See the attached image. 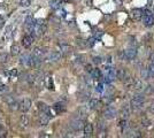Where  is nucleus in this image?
<instances>
[{"label":"nucleus","mask_w":154,"mask_h":138,"mask_svg":"<svg viewBox=\"0 0 154 138\" xmlns=\"http://www.w3.org/2000/svg\"><path fill=\"white\" fill-rule=\"evenodd\" d=\"M144 101H145L144 96H141V95H137V96H135L132 99H131V101H130L131 108H132L133 110H140L141 106H143V104H144Z\"/></svg>","instance_id":"f257e3e1"},{"label":"nucleus","mask_w":154,"mask_h":138,"mask_svg":"<svg viewBox=\"0 0 154 138\" xmlns=\"http://www.w3.org/2000/svg\"><path fill=\"white\" fill-rule=\"evenodd\" d=\"M84 125L85 124L83 123V120H82V119H75V120L71 121L70 128H71L74 131H79V130L84 129Z\"/></svg>","instance_id":"f03ea898"},{"label":"nucleus","mask_w":154,"mask_h":138,"mask_svg":"<svg viewBox=\"0 0 154 138\" xmlns=\"http://www.w3.org/2000/svg\"><path fill=\"white\" fill-rule=\"evenodd\" d=\"M143 22H144V26L145 27H152L154 23V18L153 15L150 11H145V15L143 17Z\"/></svg>","instance_id":"7ed1b4c3"},{"label":"nucleus","mask_w":154,"mask_h":138,"mask_svg":"<svg viewBox=\"0 0 154 138\" xmlns=\"http://www.w3.org/2000/svg\"><path fill=\"white\" fill-rule=\"evenodd\" d=\"M33 32H35V35L37 37H42L43 35L46 32V24H45V22L44 23H37L36 22V27H35Z\"/></svg>","instance_id":"20e7f679"},{"label":"nucleus","mask_w":154,"mask_h":138,"mask_svg":"<svg viewBox=\"0 0 154 138\" xmlns=\"http://www.w3.org/2000/svg\"><path fill=\"white\" fill-rule=\"evenodd\" d=\"M116 114H117V112H116V110H115L114 107H112V106L106 107V110H104V116H105L106 119H108V120L115 119V117H116Z\"/></svg>","instance_id":"39448f33"},{"label":"nucleus","mask_w":154,"mask_h":138,"mask_svg":"<svg viewBox=\"0 0 154 138\" xmlns=\"http://www.w3.org/2000/svg\"><path fill=\"white\" fill-rule=\"evenodd\" d=\"M35 27H36V20L32 18L31 16H29L28 18H27V21H26V29H27V31H28L29 33L33 32Z\"/></svg>","instance_id":"423d86ee"},{"label":"nucleus","mask_w":154,"mask_h":138,"mask_svg":"<svg viewBox=\"0 0 154 138\" xmlns=\"http://www.w3.org/2000/svg\"><path fill=\"white\" fill-rule=\"evenodd\" d=\"M124 52H126V60H133L136 58V55H137V50L135 47H130V48L126 50Z\"/></svg>","instance_id":"0eeeda50"},{"label":"nucleus","mask_w":154,"mask_h":138,"mask_svg":"<svg viewBox=\"0 0 154 138\" xmlns=\"http://www.w3.org/2000/svg\"><path fill=\"white\" fill-rule=\"evenodd\" d=\"M33 41H35V37L31 33H28L27 36H24V38L22 41V45L24 47H29V46H31V44H33Z\"/></svg>","instance_id":"6e6552de"},{"label":"nucleus","mask_w":154,"mask_h":138,"mask_svg":"<svg viewBox=\"0 0 154 138\" xmlns=\"http://www.w3.org/2000/svg\"><path fill=\"white\" fill-rule=\"evenodd\" d=\"M30 108H31V100L28 99V98L23 99V101L21 102V110H22L23 113H27Z\"/></svg>","instance_id":"1a4fd4ad"},{"label":"nucleus","mask_w":154,"mask_h":138,"mask_svg":"<svg viewBox=\"0 0 154 138\" xmlns=\"http://www.w3.org/2000/svg\"><path fill=\"white\" fill-rule=\"evenodd\" d=\"M47 59H48V61H51V62H57V61L61 59V53H60V52H56V51H53V52H51V53L48 54Z\"/></svg>","instance_id":"9d476101"},{"label":"nucleus","mask_w":154,"mask_h":138,"mask_svg":"<svg viewBox=\"0 0 154 138\" xmlns=\"http://www.w3.org/2000/svg\"><path fill=\"white\" fill-rule=\"evenodd\" d=\"M101 107V101L98 99H91L89 102V108L90 110H99Z\"/></svg>","instance_id":"9b49d317"},{"label":"nucleus","mask_w":154,"mask_h":138,"mask_svg":"<svg viewBox=\"0 0 154 138\" xmlns=\"http://www.w3.org/2000/svg\"><path fill=\"white\" fill-rule=\"evenodd\" d=\"M128 77H130L129 73L126 69H117V78L121 81H126Z\"/></svg>","instance_id":"f8f14e48"},{"label":"nucleus","mask_w":154,"mask_h":138,"mask_svg":"<svg viewBox=\"0 0 154 138\" xmlns=\"http://www.w3.org/2000/svg\"><path fill=\"white\" fill-rule=\"evenodd\" d=\"M131 16H132V18L135 20V21H140L141 18H143V12L138 9V8H136V9H132V12H131Z\"/></svg>","instance_id":"ddd939ff"},{"label":"nucleus","mask_w":154,"mask_h":138,"mask_svg":"<svg viewBox=\"0 0 154 138\" xmlns=\"http://www.w3.org/2000/svg\"><path fill=\"white\" fill-rule=\"evenodd\" d=\"M84 136L85 137H91L93 134V125L91 123H87L84 125Z\"/></svg>","instance_id":"4468645a"},{"label":"nucleus","mask_w":154,"mask_h":138,"mask_svg":"<svg viewBox=\"0 0 154 138\" xmlns=\"http://www.w3.org/2000/svg\"><path fill=\"white\" fill-rule=\"evenodd\" d=\"M140 76L143 80H150L153 76V74L148 70V68H143L140 70Z\"/></svg>","instance_id":"2eb2a0df"},{"label":"nucleus","mask_w":154,"mask_h":138,"mask_svg":"<svg viewBox=\"0 0 154 138\" xmlns=\"http://www.w3.org/2000/svg\"><path fill=\"white\" fill-rule=\"evenodd\" d=\"M29 124V117L28 115H26V114H23L21 117H20V127L21 128H23V129H26L27 127H28Z\"/></svg>","instance_id":"dca6fc26"},{"label":"nucleus","mask_w":154,"mask_h":138,"mask_svg":"<svg viewBox=\"0 0 154 138\" xmlns=\"http://www.w3.org/2000/svg\"><path fill=\"white\" fill-rule=\"evenodd\" d=\"M50 120H51V117L47 114H45V113H42V115L39 116V123H40V125H46V124L50 122Z\"/></svg>","instance_id":"f3484780"},{"label":"nucleus","mask_w":154,"mask_h":138,"mask_svg":"<svg viewBox=\"0 0 154 138\" xmlns=\"http://www.w3.org/2000/svg\"><path fill=\"white\" fill-rule=\"evenodd\" d=\"M8 105H9V110H13V112L21 110V102H18V101H17V100H15V99L12 101V102H9Z\"/></svg>","instance_id":"a211bd4d"},{"label":"nucleus","mask_w":154,"mask_h":138,"mask_svg":"<svg viewBox=\"0 0 154 138\" xmlns=\"http://www.w3.org/2000/svg\"><path fill=\"white\" fill-rule=\"evenodd\" d=\"M61 5H62V0H51L50 1V7L52 9H59L61 8Z\"/></svg>","instance_id":"6ab92c4d"},{"label":"nucleus","mask_w":154,"mask_h":138,"mask_svg":"<svg viewBox=\"0 0 154 138\" xmlns=\"http://www.w3.org/2000/svg\"><path fill=\"white\" fill-rule=\"evenodd\" d=\"M143 87H144V85H143V82L140 80H135L133 81V84H132V89L133 90L140 91V90H143Z\"/></svg>","instance_id":"aec40b11"},{"label":"nucleus","mask_w":154,"mask_h":138,"mask_svg":"<svg viewBox=\"0 0 154 138\" xmlns=\"http://www.w3.org/2000/svg\"><path fill=\"white\" fill-rule=\"evenodd\" d=\"M53 110H55V113H62V112H65L66 107H65L63 104H61V102H56V104L53 105Z\"/></svg>","instance_id":"412c9836"},{"label":"nucleus","mask_w":154,"mask_h":138,"mask_svg":"<svg viewBox=\"0 0 154 138\" xmlns=\"http://www.w3.org/2000/svg\"><path fill=\"white\" fill-rule=\"evenodd\" d=\"M60 50H61V52L65 53V54H68V53H70V52L72 51L71 46H70V45H67V44H61V45H60Z\"/></svg>","instance_id":"4be33fe9"},{"label":"nucleus","mask_w":154,"mask_h":138,"mask_svg":"<svg viewBox=\"0 0 154 138\" xmlns=\"http://www.w3.org/2000/svg\"><path fill=\"white\" fill-rule=\"evenodd\" d=\"M38 108H39V110H40L42 113H46V112H48V110H51L50 106H47V105H46L45 102H43V101L38 102Z\"/></svg>","instance_id":"5701e85b"},{"label":"nucleus","mask_w":154,"mask_h":138,"mask_svg":"<svg viewBox=\"0 0 154 138\" xmlns=\"http://www.w3.org/2000/svg\"><path fill=\"white\" fill-rule=\"evenodd\" d=\"M20 52H21V48H20L18 45H13V46L11 47V54L13 55V56L18 55L20 54Z\"/></svg>","instance_id":"b1692460"},{"label":"nucleus","mask_w":154,"mask_h":138,"mask_svg":"<svg viewBox=\"0 0 154 138\" xmlns=\"http://www.w3.org/2000/svg\"><path fill=\"white\" fill-rule=\"evenodd\" d=\"M33 56H36V58H40L43 59V55H44V51H43L42 48H39V47H36L35 50H33V53H32Z\"/></svg>","instance_id":"393cba45"},{"label":"nucleus","mask_w":154,"mask_h":138,"mask_svg":"<svg viewBox=\"0 0 154 138\" xmlns=\"http://www.w3.org/2000/svg\"><path fill=\"white\" fill-rule=\"evenodd\" d=\"M130 116V110L128 107H123L122 110H121V117L122 119H128Z\"/></svg>","instance_id":"a878e982"},{"label":"nucleus","mask_w":154,"mask_h":138,"mask_svg":"<svg viewBox=\"0 0 154 138\" xmlns=\"http://www.w3.org/2000/svg\"><path fill=\"white\" fill-rule=\"evenodd\" d=\"M8 59H9V55L7 53H1L0 54V62L1 63H6L8 61Z\"/></svg>","instance_id":"bb28decb"},{"label":"nucleus","mask_w":154,"mask_h":138,"mask_svg":"<svg viewBox=\"0 0 154 138\" xmlns=\"http://www.w3.org/2000/svg\"><path fill=\"white\" fill-rule=\"evenodd\" d=\"M91 75H92V77H93V78H100L101 73H100V70H99V69H93V70H92V73H91Z\"/></svg>","instance_id":"cd10ccee"},{"label":"nucleus","mask_w":154,"mask_h":138,"mask_svg":"<svg viewBox=\"0 0 154 138\" xmlns=\"http://www.w3.org/2000/svg\"><path fill=\"white\" fill-rule=\"evenodd\" d=\"M30 5H31V0H20L21 7H29Z\"/></svg>","instance_id":"c85d7f7f"},{"label":"nucleus","mask_w":154,"mask_h":138,"mask_svg":"<svg viewBox=\"0 0 154 138\" xmlns=\"http://www.w3.org/2000/svg\"><path fill=\"white\" fill-rule=\"evenodd\" d=\"M120 128L122 129V130H124L126 129V119H122L121 121H120Z\"/></svg>","instance_id":"c756f323"},{"label":"nucleus","mask_w":154,"mask_h":138,"mask_svg":"<svg viewBox=\"0 0 154 138\" xmlns=\"http://www.w3.org/2000/svg\"><path fill=\"white\" fill-rule=\"evenodd\" d=\"M93 63L100 65V63H101V58H100V56H94V58H93Z\"/></svg>","instance_id":"7c9ffc66"},{"label":"nucleus","mask_w":154,"mask_h":138,"mask_svg":"<svg viewBox=\"0 0 154 138\" xmlns=\"http://www.w3.org/2000/svg\"><path fill=\"white\" fill-rule=\"evenodd\" d=\"M7 74H8V75H9L11 77H15V76L17 75V70H16V69H13V70H11V71H8Z\"/></svg>","instance_id":"2f4dec72"},{"label":"nucleus","mask_w":154,"mask_h":138,"mask_svg":"<svg viewBox=\"0 0 154 138\" xmlns=\"http://www.w3.org/2000/svg\"><path fill=\"white\" fill-rule=\"evenodd\" d=\"M150 124H151V121H150V120H147V119H143V125L148 127Z\"/></svg>","instance_id":"473e14b6"},{"label":"nucleus","mask_w":154,"mask_h":138,"mask_svg":"<svg viewBox=\"0 0 154 138\" xmlns=\"http://www.w3.org/2000/svg\"><path fill=\"white\" fill-rule=\"evenodd\" d=\"M148 112H150L151 114H154V102H152V104L148 106Z\"/></svg>","instance_id":"72a5a7b5"},{"label":"nucleus","mask_w":154,"mask_h":138,"mask_svg":"<svg viewBox=\"0 0 154 138\" xmlns=\"http://www.w3.org/2000/svg\"><path fill=\"white\" fill-rule=\"evenodd\" d=\"M7 91V86L6 85H0V93H4Z\"/></svg>","instance_id":"f704fd0d"},{"label":"nucleus","mask_w":154,"mask_h":138,"mask_svg":"<svg viewBox=\"0 0 154 138\" xmlns=\"http://www.w3.org/2000/svg\"><path fill=\"white\" fill-rule=\"evenodd\" d=\"M148 70H150L152 74H153V76H154V63H153V62H151V65L148 66Z\"/></svg>","instance_id":"c9c22d12"},{"label":"nucleus","mask_w":154,"mask_h":138,"mask_svg":"<svg viewBox=\"0 0 154 138\" xmlns=\"http://www.w3.org/2000/svg\"><path fill=\"white\" fill-rule=\"evenodd\" d=\"M85 69H86V71H89V73H92V70H93L91 65H86V66H85Z\"/></svg>","instance_id":"e433bc0d"},{"label":"nucleus","mask_w":154,"mask_h":138,"mask_svg":"<svg viewBox=\"0 0 154 138\" xmlns=\"http://www.w3.org/2000/svg\"><path fill=\"white\" fill-rule=\"evenodd\" d=\"M97 91L98 92H102L104 91V85L102 84H99L98 86H97Z\"/></svg>","instance_id":"4c0bfd02"},{"label":"nucleus","mask_w":154,"mask_h":138,"mask_svg":"<svg viewBox=\"0 0 154 138\" xmlns=\"http://www.w3.org/2000/svg\"><path fill=\"white\" fill-rule=\"evenodd\" d=\"M151 62H153V63H154V52L152 53V54H151Z\"/></svg>","instance_id":"58836bf2"},{"label":"nucleus","mask_w":154,"mask_h":138,"mask_svg":"<svg viewBox=\"0 0 154 138\" xmlns=\"http://www.w3.org/2000/svg\"><path fill=\"white\" fill-rule=\"evenodd\" d=\"M114 1H115V2H117L119 5H121V4H122V0H114Z\"/></svg>","instance_id":"ea45409f"}]
</instances>
